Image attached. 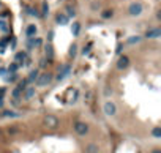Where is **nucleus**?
Wrapping results in <instances>:
<instances>
[{
    "label": "nucleus",
    "mask_w": 161,
    "mask_h": 153,
    "mask_svg": "<svg viewBox=\"0 0 161 153\" xmlns=\"http://www.w3.org/2000/svg\"><path fill=\"white\" fill-rule=\"evenodd\" d=\"M142 11H144V6H142L141 2H133V3L128 6V13H130V16H133V18L141 16Z\"/></svg>",
    "instance_id": "obj_1"
},
{
    "label": "nucleus",
    "mask_w": 161,
    "mask_h": 153,
    "mask_svg": "<svg viewBox=\"0 0 161 153\" xmlns=\"http://www.w3.org/2000/svg\"><path fill=\"white\" fill-rule=\"evenodd\" d=\"M103 110H104V114H106L107 117H114V115L117 114V106H115L114 101L107 100V101L103 104Z\"/></svg>",
    "instance_id": "obj_2"
},
{
    "label": "nucleus",
    "mask_w": 161,
    "mask_h": 153,
    "mask_svg": "<svg viewBox=\"0 0 161 153\" xmlns=\"http://www.w3.org/2000/svg\"><path fill=\"white\" fill-rule=\"evenodd\" d=\"M51 82H52V74H49V73L38 74V77H36V85H39V87H46Z\"/></svg>",
    "instance_id": "obj_3"
},
{
    "label": "nucleus",
    "mask_w": 161,
    "mask_h": 153,
    "mask_svg": "<svg viewBox=\"0 0 161 153\" xmlns=\"http://www.w3.org/2000/svg\"><path fill=\"white\" fill-rule=\"evenodd\" d=\"M74 131L79 134V136H85L89 133V125L84 123V122H76L74 123Z\"/></svg>",
    "instance_id": "obj_4"
},
{
    "label": "nucleus",
    "mask_w": 161,
    "mask_h": 153,
    "mask_svg": "<svg viewBox=\"0 0 161 153\" xmlns=\"http://www.w3.org/2000/svg\"><path fill=\"white\" fill-rule=\"evenodd\" d=\"M70 71H71V66H70V65H63V66L59 69V73H57V77H56V79H57V81H63L66 76L70 74Z\"/></svg>",
    "instance_id": "obj_5"
},
{
    "label": "nucleus",
    "mask_w": 161,
    "mask_h": 153,
    "mask_svg": "<svg viewBox=\"0 0 161 153\" xmlns=\"http://www.w3.org/2000/svg\"><path fill=\"white\" fill-rule=\"evenodd\" d=\"M44 125L47 128H57V125H59V118L56 115H46L44 117Z\"/></svg>",
    "instance_id": "obj_6"
},
{
    "label": "nucleus",
    "mask_w": 161,
    "mask_h": 153,
    "mask_svg": "<svg viewBox=\"0 0 161 153\" xmlns=\"http://www.w3.org/2000/svg\"><path fill=\"white\" fill-rule=\"evenodd\" d=\"M159 35H161L159 27H153V29L145 32V38H149V39H156V38H159Z\"/></svg>",
    "instance_id": "obj_7"
},
{
    "label": "nucleus",
    "mask_w": 161,
    "mask_h": 153,
    "mask_svg": "<svg viewBox=\"0 0 161 153\" xmlns=\"http://www.w3.org/2000/svg\"><path fill=\"white\" fill-rule=\"evenodd\" d=\"M43 43V39L41 38H38V36H30L29 41H27V46H29V49H33V48H39Z\"/></svg>",
    "instance_id": "obj_8"
},
{
    "label": "nucleus",
    "mask_w": 161,
    "mask_h": 153,
    "mask_svg": "<svg viewBox=\"0 0 161 153\" xmlns=\"http://www.w3.org/2000/svg\"><path fill=\"white\" fill-rule=\"evenodd\" d=\"M130 66V59L126 57V55H122V57L118 59L117 62V69H126Z\"/></svg>",
    "instance_id": "obj_9"
},
{
    "label": "nucleus",
    "mask_w": 161,
    "mask_h": 153,
    "mask_svg": "<svg viewBox=\"0 0 161 153\" xmlns=\"http://www.w3.org/2000/svg\"><path fill=\"white\" fill-rule=\"evenodd\" d=\"M36 32H38V27L35 25V24H29L27 25V29H25V35L27 36H36Z\"/></svg>",
    "instance_id": "obj_10"
},
{
    "label": "nucleus",
    "mask_w": 161,
    "mask_h": 153,
    "mask_svg": "<svg viewBox=\"0 0 161 153\" xmlns=\"http://www.w3.org/2000/svg\"><path fill=\"white\" fill-rule=\"evenodd\" d=\"M27 59H29V57H27V52H18V54H16V63H18L19 66H22Z\"/></svg>",
    "instance_id": "obj_11"
},
{
    "label": "nucleus",
    "mask_w": 161,
    "mask_h": 153,
    "mask_svg": "<svg viewBox=\"0 0 161 153\" xmlns=\"http://www.w3.org/2000/svg\"><path fill=\"white\" fill-rule=\"evenodd\" d=\"M44 52H46V59L51 62V60L54 59V48H52L51 43H47V44L44 46Z\"/></svg>",
    "instance_id": "obj_12"
},
{
    "label": "nucleus",
    "mask_w": 161,
    "mask_h": 153,
    "mask_svg": "<svg viewBox=\"0 0 161 153\" xmlns=\"http://www.w3.org/2000/svg\"><path fill=\"white\" fill-rule=\"evenodd\" d=\"M68 16L65 14V13H59L57 14V18H56V21H57V24H62V25H65V24H68Z\"/></svg>",
    "instance_id": "obj_13"
},
{
    "label": "nucleus",
    "mask_w": 161,
    "mask_h": 153,
    "mask_svg": "<svg viewBox=\"0 0 161 153\" xmlns=\"http://www.w3.org/2000/svg\"><path fill=\"white\" fill-rule=\"evenodd\" d=\"M85 153H100V147L97 144H87L85 145Z\"/></svg>",
    "instance_id": "obj_14"
},
{
    "label": "nucleus",
    "mask_w": 161,
    "mask_h": 153,
    "mask_svg": "<svg viewBox=\"0 0 161 153\" xmlns=\"http://www.w3.org/2000/svg\"><path fill=\"white\" fill-rule=\"evenodd\" d=\"M33 95H35V87H25V90H24V98L25 100H30Z\"/></svg>",
    "instance_id": "obj_15"
},
{
    "label": "nucleus",
    "mask_w": 161,
    "mask_h": 153,
    "mask_svg": "<svg viewBox=\"0 0 161 153\" xmlns=\"http://www.w3.org/2000/svg\"><path fill=\"white\" fill-rule=\"evenodd\" d=\"M38 74H39V71H38V69H32V71H30V74H29V77H27V82H29V84L35 82V81H36V77H38Z\"/></svg>",
    "instance_id": "obj_16"
},
{
    "label": "nucleus",
    "mask_w": 161,
    "mask_h": 153,
    "mask_svg": "<svg viewBox=\"0 0 161 153\" xmlns=\"http://www.w3.org/2000/svg\"><path fill=\"white\" fill-rule=\"evenodd\" d=\"M79 30H80V24L79 22H73V25H71V33L74 36H77L79 35Z\"/></svg>",
    "instance_id": "obj_17"
},
{
    "label": "nucleus",
    "mask_w": 161,
    "mask_h": 153,
    "mask_svg": "<svg viewBox=\"0 0 161 153\" xmlns=\"http://www.w3.org/2000/svg\"><path fill=\"white\" fill-rule=\"evenodd\" d=\"M141 41V36L139 35H136V36H130L128 39H126V44H136V43H139Z\"/></svg>",
    "instance_id": "obj_18"
},
{
    "label": "nucleus",
    "mask_w": 161,
    "mask_h": 153,
    "mask_svg": "<svg viewBox=\"0 0 161 153\" xmlns=\"http://www.w3.org/2000/svg\"><path fill=\"white\" fill-rule=\"evenodd\" d=\"M47 13H49V5H47L46 2H43V5H41V14H39V16L46 18V16H47Z\"/></svg>",
    "instance_id": "obj_19"
},
{
    "label": "nucleus",
    "mask_w": 161,
    "mask_h": 153,
    "mask_svg": "<svg viewBox=\"0 0 161 153\" xmlns=\"http://www.w3.org/2000/svg\"><path fill=\"white\" fill-rule=\"evenodd\" d=\"M25 11H27V14H29V16H39V13L36 11V8L27 6V8H25Z\"/></svg>",
    "instance_id": "obj_20"
},
{
    "label": "nucleus",
    "mask_w": 161,
    "mask_h": 153,
    "mask_svg": "<svg viewBox=\"0 0 161 153\" xmlns=\"http://www.w3.org/2000/svg\"><path fill=\"white\" fill-rule=\"evenodd\" d=\"M66 16H68V18H74V16H76V10H74L71 5L66 6Z\"/></svg>",
    "instance_id": "obj_21"
},
{
    "label": "nucleus",
    "mask_w": 161,
    "mask_h": 153,
    "mask_svg": "<svg viewBox=\"0 0 161 153\" xmlns=\"http://www.w3.org/2000/svg\"><path fill=\"white\" fill-rule=\"evenodd\" d=\"M101 18H103V19H111V18H112V10L103 11V13H101Z\"/></svg>",
    "instance_id": "obj_22"
},
{
    "label": "nucleus",
    "mask_w": 161,
    "mask_h": 153,
    "mask_svg": "<svg viewBox=\"0 0 161 153\" xmlns=\"http://www.w3.org/2000/svg\"><path fill=\"white\" fill-rule=\"evenodd\" d=\"M19 114L18 112H14V110H5L3 112V117H10V118H13V117H18Z\"/></svg>",
    "instance_id": "obj_23"
},
{
    "label": "nucleus",
    "mask_w": 161,
    "mask_h": 153,
    "mask_svg": "<svg viewBox=\"0 0 161 153\" xmlns=\"http://www.w3.org/2000/svg\"><path fill=\"white\" fill-rule=\"evenodd\" d=\"M76 54H77V46H76V44H71V46H70V54H68V55H70V57H76Z\"/></svg>",
    "instance_id": "obj_24"
},
{
    "label": "nucleus",
    "mask_w": 161,
    "mask_h": 153,
    "mask_svg": "<svg viewBox=\"0 0 161 153\" xmlns=\"http://www.w3.org/2000/svg\"><path fill=\"white\" fill-rule=\"evenodd\" d=\"M18 68H19V65L14 62V63H11V66L6 69V71H8V73H16V71H18Z\"/></svg>",
    "instance_id": "obj_25"
},
{
    "label": "nucleus",
    "mask_w": 161,
    "mask_h": 153,
    "mask_svg": "<svg viewBox=\"0 0 161 153\" xmlns=\"http://www.w3.org/2000/svg\"><path fill=\"white\" fill-rule=\"evenodd\" d=\"M27 84H29V82H27V79H24V81H21L19 84H18V89H19L21 92H24V90H25V87H27Z\"/></svg>",
    "instance_id": "obj_26"
},
{
    "label": "nucleus",
    "mask_w": 161,
    "mask_h": 153,
    "mask_svg": "<svg viewBox=\"0 0 161 153\" xmlns=\"http://www.w3.org/2000/svg\"><path fill=\"white\" fill-rule=\"evenodd\" d=\"M16 77H18V76H16L14 73H11V74L8 73V76L5 77V81H6V82H14V81H16Z\"/></svg>",
    "instance_id": "obj_27"
},
{
    "label": "nucleus",
    "mask_w": 161,
    "mask_h": 153,
    "mask_svg": "<svg viewBox=\"0 0 161 153\" xmlns=\"http://www.w3.org/2000/svg\"><path fill=\"white\" fill-rule=\"evenodd\" d=\"M152 134H153V137H156V139H159L161 137V128H153V131H152Z\"/></svg>",
    "instance_id": "obj_28"
},
{
    "label": "nucleus",
    "mask_w": 161,
    "mask_h": 153,
    "mask_svg": "<svg viewBox=\"0 0 161 153\" xmlns=\"http://www.w3.org/2000/svg\"><path fill=\"white\" fill-rule=\"evenodd\" d=\"M21 93H22V92H21V90H19V89L16 87L14 90H13V98H16V100H18L19 96H21Z\"/></svg>",
    "instance_id": "obj_29"
},
{
    "label": "nucleus",
    "mask_w": 161,
    "mask_h": 153,
    "mask_svg": "<svg viewBox=\"0 0 161 153\" xmlns=\"http://www.w3.org/2000/svg\"><path fill=\"white\" fill-rule=\"evenodd\" d=\"M0 30H2V32H6L8 30V25H6L5 21H0Z\"/></svg>",
    "instance_id": "obj_30"
},
{
    "label": "nucleus",
    "mask_w": 161,
    "mask_h": 153,
    "mask_svg": "<svg viewBox=\"0 0 161 153\" xmlns=\"http://www.w3.org/2000/svg\"><path fill=\"white\" fill-rule=\"evenodd\" d=\"M8 71H6V68H0V76H3V74H6Z\"/></svg>",
    "instance_id": "obj_31"
},
{
    "label": "nucleus",
    "mask_w": 161,
    "mask_h": 153,
    "mask_svg": "<svg viewBox=\"0 0 161 153\" xmlns=\"http://www.w3.org/2000/svg\"><path fill=\"white\" fill-rule=\"evenodd\" d=\"M8 14H10V13H6V11H3V13H2V14H0V16H2V18H8Z\"/></svg>",
    "instance_id": "obj_32"
},
{
    "label": "nucleus",
    "mask_w": 161,
    "mask_h": 153,
    "mask_svg": "<svg viewBox=\"0 0 161 153\" xmlns=\"http://www.w3.org/2000/svg\"><path fill=\"white\" fill-rule=\"evenodd\" d=\"M3 106V98H2V95H0V107Z\"/></svg>",
    "instance_id": "obj_33"
},
{
    "label": "nucleus",
    "mask_w": 161,
    "mask_h": 153,
    "mask_svg": "<svg viewBox=\"0 0 161 153\" xmlns=\"http://www.w3.org/2000/svg\"><path fill=\"white\" fill-rule=\"evenodd\" d=\"M152 153H161V150H159V148H155V150H153Z\"/></svg>",
    "instance_id": "obj_34"
}]
</instances>
